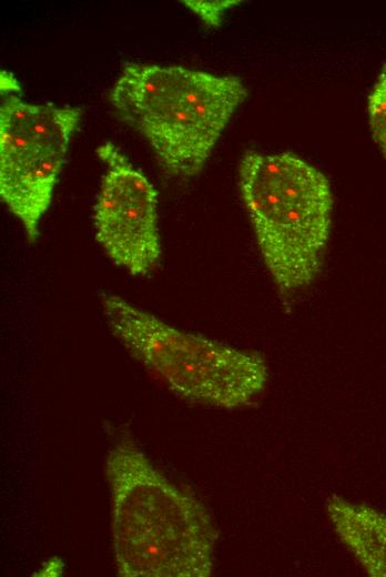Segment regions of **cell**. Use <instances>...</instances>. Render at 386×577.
Segmentation results:
<instances>
[{
    "label": "cell",
    "instance_id": "4",
    "mask_svg": "<svg viewBox=\"0 0 386 577\" xmlns=\"http://www.w3.org/2000/svg\"><path fill=\"white\" fill-rule=\"evenodd\" d=\"M100 304L113 336L176 396L230 409L264 391L268 366L261 354L179 330L112 292L101 293Z\"/></svg>",
    "mask_w": 386,
    "mask_h": 577
},
{
    "label": "cell",
    "instance_id": "3",
    "mask_svg": "<svg viewBox=\"0 0 386 577\" xmlns=\"http://www.w3.org/2000/svg\"><path fill=\"white\" fill-rule=\"evenodd\" d=\"M241 195L271 277L282 293L309 286L328 242L333 195L326 176L290 152L246 151Z\"/></svg>",
    "mask_w": 386,
    "mask_h": 577
},
{
    "label": "cell",
    "instance_id": "8",
    "mask_svg": "<svg viewBox=\"0 0 386 577\" xmlns=\"http://www.w3.org/2000/svg\"><path fill=\"white\" fill-rule=\"evenodd\" d=\"M368 118L374 140L386 156V64L368 97Z\"/></svg>",
    "mask_w": 386,
    "mask_h": 577
},
{
    "label": "cell",
    "instance_id": "9",
    "mask_svg": "<svg viewBox=\"0 0 386 577\" xmlns=\"http://www.w3.org/2000/svg\"><path fill=\"white\" fill-rule=\"evenodd\" d=\"M196 14H199L209 26H216L220 22L222 12L238 3L237 1H184Z\"/></svg>",
    "mask_w": 386,
    "mask_h": 577
},
{
    "label": "cell",
    "instance_id": "7",
    "mask_svg": "<svg viewBox=\"0 0 386 577\" xmlns=\"http://www.w3.org/2000/svg\"><path fill=\"white\" fill-rule=\"evenodd\" d=\"M325 508L334 533L365 573L386 577V514L338 495L328 497Z\"/></svg>",
    "mask_w": 386,
    "mask_h": 577
},
{
    "label": "cell",
    "instance_id": "6",
    "mask_svg": "<svg viewBox=\"0 0 386 577\" xmlns=\"http://www.w3.org/2000/svg\"><path fill=\"white\" fill-rule=\"evenodd\" d=\"M96 153L105 173L93 210L95 239L114 264L148 275L162 254L156 189L111 142Z\"/></svg>",
    "mask_w": 386,
    "mask_h": 577
},
{
    "label": "cell",
    "instance_id": "2",
    "mask_svg": "<svg viewBox=\"0 0 386 577\" xmlns=\"http://www.w3.org/2000/svg\"><path fill=\"white\" fill-rule=\"evenodd\" d=\"M246 95L244 83L234 75L126 62L110 102L148 141L163 171L191 178L201 172Z\"/></svg>",
    "mask_w": 386,
    "mask_h": 577
},
{
    "label": "cell",
    "instance_id": "5",
    "mask_svg": "<svg viewBox=\"0 0 386 577\" xmlns=\"http://www.w3.org/2000/svg\"><path fill=\"white\" fill-rule=\"evenodd\" d=\"M1 75L0 195L34 242L64 165L80 110L24 101Z\"/></svg>",
    "mask_w": 386,
    "mask_h": 577
},
{
    "label": "cell",
    "instance_id": "1",
    "mask_svg": "<svg viewBox=\"0 0 386 577\" xmlns=\"http://www.w3.org/2000/svg\"><path fill=\"white\" fill-rule=\"evenodd\" d=\"M118 573L124 577H207L217 534L204 506L132 443L105 458Z\"/></svg>",
    "mask_w": 386,
    "mask_h": 577
}]
</instances>
